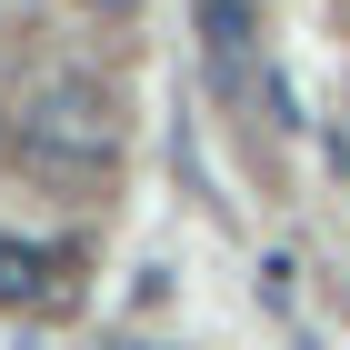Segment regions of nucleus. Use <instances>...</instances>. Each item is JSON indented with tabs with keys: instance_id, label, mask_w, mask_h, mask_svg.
Segmentation results:
<instances>
[{
	"instance_id": "f257e3e1",
	"label": "nucleus",
	"mask_w": 350,
	"mask_h": 350,
	"mask_svg": "<svg viewBox=\"0 0 350 350\" xmlns=\"http://www.w3.org/2000/svg\"><path fill=\"white\" fill-rule=\"evenodd\" d=\"M21 161L30 170H110V110L100 90H51L21 120Z\"/></svg>"
},
{
	"instance_id": "f03ea898",
	"label": "nucleus",
	"mask_w": 350,
	"mask_h": 350,
	"mask_svg": "<svg viewBox=\"0 0 350 350\" xmlns=\"http://www.w3.org/2000/svg\"><path fill=\"white\" fill-rule=\"evenodd\" d=\"M200 40H211V60H241L260 40V0H200Z\"/></svg>"
},
{
	"instance_id": "7ed1b4c3",
	"label": "nucleus",
	"mask_w": 350,
	"mask_h": 350,
	"mask_svg": "<svg viewBox=\"0 0 350 350\" xmlns=\"http://www.w3.org/2000/svg\"><path fill=\"white\" fill-rule=\"evenodd\" d=\"M40 291H51V250L40 241H0V310H21Z\"/></svg>"
},
{
	"instance_id": "20e7f679",
	"label": "nucleus",
	"mask_w": 350,
	"mask_h": 350,
	"mask_svg": "<svg viewBox=\"0 0 350 350\" xmlns=\"http://www.w3.org/2000/svg\"><path fill=\"white\" fill-rule=\"evenodd\" d=\"M90 10H140V0H90Z\"/></svg>"
}]
</instances>
